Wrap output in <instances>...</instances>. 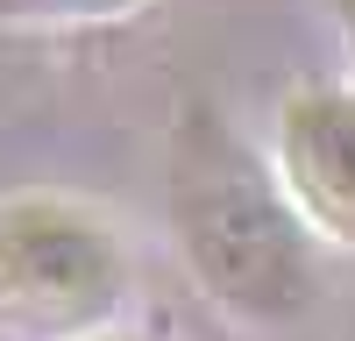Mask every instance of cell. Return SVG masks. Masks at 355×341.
I'll return each instance as SVG.
<instances>
[{
    "mask_svg": "<svg viewBox=\"0 0 355 341\" xmlns=\"http://www.w3.org/2000/svg\"><path fill=\"white\" fill-rule=\"evenodd\" d=\"M128 299V249L100 207L71 192L0 199V327L28 341H85Z\"/></svg>",
    "mask_w": 355,
    "mask_h": 341,
    "instance_id": "2",
    "label": "cell"
},
{
    "mask_svg": "<svg viewBox=\"0 0 355 341\" xmlns=\"http://www.w3.org/2000/svg\"><path fill=\"white\" fill-rule=\"evenodd\" d=\"M171 249L220 313L249 327H291L320 299V242L220 114H185L171 135Z\"/></svg>",
    "mask_w": 355,
    "mask_h": 341,
    "instance_id": "1",
    "label": "cell"
},
{
    "mask_svg": "<svg viewBox=\"0 0 355 341\" xmlns=\"http://www.w3.org/2000/svg\"><path fill=\"white\" fill-rule=\"evenodd\" d=\"M142 0H0L8 28H85V21H121Z\"/></svg>",
    "mask_w": 355,
    "mask_h": 341,
    "instance_id": "4",
    "label": "cell"
},
{
    "mask_svg": "<svg viewBox=\"0 0 355 341\" xmlns=\"http://www.w3.org/2000/svg\"><path fill=\"white\" fill-rule=\"evenodd\" d=\"M263 164L313 242L355 249V85H299L277 107Z\"/></svg>",
    "mask_w": 355,
    "mask_h": 341,
    "instance_id": "3",
    "label": "cell"
},
{
    "mask_svg": "<svg viewBox=\"0 0 355 341\" xmlns=\"http://www.w3.org/2000/svg\"><path fill=\"white\" fill-rule=\"evenodd\" d=\"M85 341H142V334H107V327H100V334H85Z\"/></svg>",
    "mask_w": 355,
    "mask_h": 341,
    "instance_id": "6",
    "label": "cell"
},
{
    "mask_svg": "<svg viewBox=\"0 0 355 341\" xmlns=\"http://www.w3.org/2000/svg\"><path fill=\"white\" fill-rule=\"evenodd\" d=\"M334 21H341V43H348V57H355V0H334Z\"/></svg>",
    "mask_w": 355,
    "mask_h": 341,
    "instance_id": "5",
    "label": "cell"
}]
</instances>
